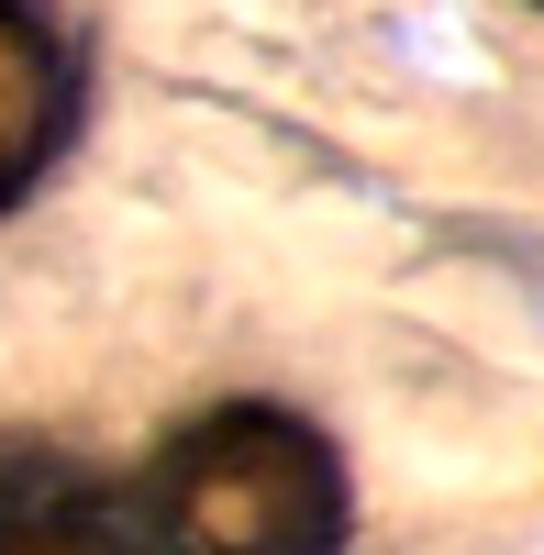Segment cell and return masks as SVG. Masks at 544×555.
Wrapping results in <instances>:
<instances>
[{"label":"cell","mask_w":544,"mask_h":555,"mask_svg":"<svg viewBox=\"0 0 544 555\" xmlns=\"http://www.w3.org/2000/svg\"><path fill=\"white\" fill-rule=\"evenodd\" d=\"M345 455L279 400H222L178 423L133 478L145 555H345Z\"/></svg>","instance_id":"obj_1"},{"label":"cell","mask_w":544,"mask_h":555,"mask_svg":"<svg viewBox=\"0 0 544 555\" xmlns=\"http://www.w3.org/2000/svg\"><path fill=\"white\" fill-rule=\"evenodd\" d=\"M78 133V44L56 0H0V211H12Z\"/></svg>","instance_id":"obj_2"},{"label":"cell","mask_w":544,"mask_h":555,"mask_svg":"<svg viewBox=\"0 0 544 555\" xmlns=\"http://www.w3.org/2000/svg\"><path fill=\"white\" fill-rule=\"evenodd\" d=\"M0 555H145L133 512H112L101 478L67 455H0Z\"/></svg>","instance_id":"obj_3"}]
</instances>
